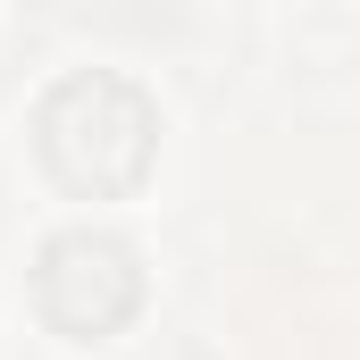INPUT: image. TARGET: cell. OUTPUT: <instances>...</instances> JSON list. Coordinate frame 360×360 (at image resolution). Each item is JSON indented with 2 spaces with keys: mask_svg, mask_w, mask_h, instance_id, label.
Segmentation results:
<instances>
[{
  "mask_svg": "<svg viewBox=\"0 0 360 360\" xmlns=\"http://www.w3.org/2000/svg\"><path fill=\"white\" fill-rule=\"evenodd\" d=\"M34 151L42 168L68 184L76 201H126L134 184L151 176L160 151V109L151 92L117 68H76L42 92L34 109Z\"/></svg>",
  "mask_w": 360,
  "mask_h": 360,
  "instance_id": "cell-1",
  "label": "cell"
},
{
  "mask_svg": "<svg viewBox=\"0 0 360 360\" xmlns=\"http://www.w3.org/2000/svg\"><path fill=\"white\" fill-rule=\"evenodd\" d=\"M34 310H42L51 335L101 344V335H117V327L143 310V260H134L117 235L68 226V235H51L42 260H34Z\"/></svg>",
  "mask_w": 360,
  "mask_h": 360,
  "instance_id": "cell-2",
  "label": "cell"
}]
</instances>
